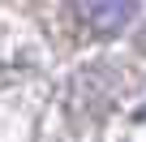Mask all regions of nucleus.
Returning a JSON list of instances; mask_svg holds the SVG:
<instances>
[{
  "instance_id": "f257e3e1",
  "label": "nucleus",
  "mask_w": 146,
  "mask_h": 142,
  "mask_svg": "<svg viewBox=\"0 0 146 142\" xmlns=\"http://www.w3.org/2000/svg\"><path fill=\"white\" fill-rule=\"evenodd\" d=\"M78 9L95 35H120L133 17V0H78Z\"/></svg>"
}]
</instances>
